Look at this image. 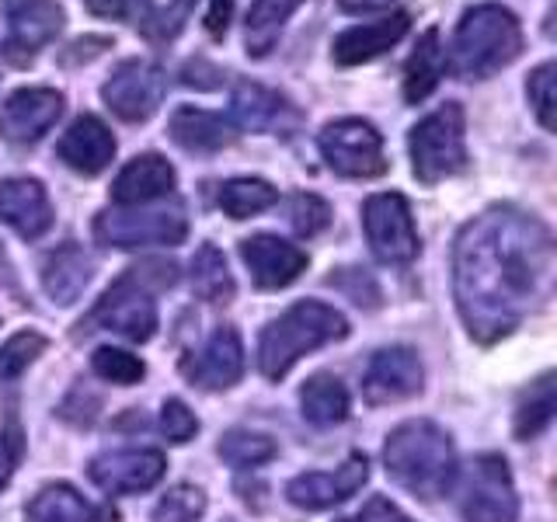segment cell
<instances>
[{
	"mask_svg": "<svg viewBox=\"0 0 557 522\" xmlns=\"http://www.w3.org/2000/svg\"><path fill=\"white\" fill-rule=\"evenodd\" d=\"M554 286V240L536 216L492 206L453 244V293L470 338L492 345L547 303Z\"/></svg>",
	"mask_w": 557,
	"mask_h": 522,
	"instance_id": "6da1fadb",
	"label": "cell"
},
{
	"mask_svg": "<svg viewBox=\"0 0 557 522\" xmlns=\"http://www.w3.org/2000/svg\"><path fill=\"white\" fill-rule=\"evenodd\" d=\"M383 463L387 474L422 501L443 498L457 484V449L453 439L425 418H414L391 432L383 446Z\"/></svg>",
	"mask_w": 557,
	"mask_h": 522,
	"instance_id": "7a4b0ae2",
	"label": "cell"
},
{
	"mask_svg": "<svg viewBox=\"0 0 557 522\" xmlns=\"http://www.w3.org/2000/svg\"><path fill=\"white\" fill-rule=\"evenodd\" d=\"M348 335L345 313L321 300L293 303L283 318H275L258 341V370L265 380H283L307 352L342 341Z\"/></svg>",
	"mask_w": 557,
	"mask_h": 522,
	"instance_id": "3957f363",
	"label": "cell"
},
{
	"mask_svg": "<svg viewBox=\"0 0 557 522\" xmlns=\"http://www.w3.org/2000/svg\"><path fill=\"white\" fill-rule=\"evenodd\" d=\"M522 52V28L516 14L502 4L470 8L457 35H453V57L446 60L460 80H484L509 66Z\"/></svg>",
	"mask_w": 557,
	"mask_h": 522,
	"instance_id": "277c9868",
	"label": "cell"
},
{
	"mask_svg": "<svg viewBox=\"0 0 557 522\" xmlns=\"http://www.w3.org/2000/svg\"><path fill=\"white\" fill-rule=\"evenodd\" d=\"M174 272L178 269L171 261H147L144 269H129L115 286L104 289L98 307L91 310V318L81 327L87 331L101 327V331H115V335L129 341H150L157 335V303L150 300L147 283H153V289H168L178 278Z\"/></svg>",
	"mask_w": 557,
	"mask_h": 522,
	"instance_id": "5b68a950",
	"label": "cell"
},
{
	"mask_svg": "<svg viewBox=\"0 0 557 522\" xmlns=\"http://www.w3.org/2000/svg\"><path fill=\"white\" fill-rule=\"evenodd\" d=\"M411 171L422 185L446 182L467 167V139H463V109L446 101L443 109L425 115L408 136Z\"/></svg>",
	"mask_w": 557,
	"mask_h": 522,
	"instance_id": "8992f818",
	"label": "cell"
},
{
	"mask_svg": "<svg viewBox=\"0 0 557 522\" xmlns=\"http://www.w3.org/2000/svg\"><path fill=\"white\" fill-rule=\"evenodd\" d=\"M95 237L109 248H174L188 237V220L182 206L109 209L95 220Z\"/></svg>",
	"mask_w": 557,
	"mask_h": 522,
	"instance_id": "52a82bcc",
	"label": "cell"
},
{
	"mask_svg": "<svg viewBox=\"0 0 557 522\" xmlns=\"http://www.w3.org/2000/svg\"><path fill=\"white\" fill-rule=\"evenodd\" d=\"M362 231L383 265H408L418 258V226L411 206L397 191H380L362 206Z\"/></svg>",
	"mask_w": 557,
	"mask_h": 522,
	"instance_id": "ba28073f",
	"label": "cell"
},
{
	"mask_svg": "<svg viewBox=\"0 0 557 522\" xmlns=\"http://www.w3.org/2000/svg\"><path fill=\"white\" fill-rule=\"evenodd\" d=\"M318 147L327 167L342 174V178H380V174L387 171L383 136L362 119L327 122L318 136Z\"/></svg>",
	"mask_w": 557,
	"mask_h": 522,
	"instance_id": "9c48e42d",
	"label": "cell"
},
{
	"mask_svg": "<svg viewBox=\"0 0 557 522\" xmlns=\"http://www.w3.org/2000/svg\"><path fill=\"white\" fill-rule=\"evenodd\" d=\"M460 512L467 522H516L519 498L512 470L498 452H484L467 467Z\"/></svg>",
	"mask_w": 557,
	"mask_h": 522,
	"instance_id": "30bf717a",
	"label": "cell"
},
{
	"mask_svg": "<svg viewBox=\"0 0 557 522\" xmlns=\"http://www.w3.org/2000/svg\"><path fill=\"white\" fill-rule=\"evenodd\" d=\"M168 91L164 70L150 60H126L112 70V77L101 84L104 104L122 119V122H147L157 109H161Z\"/></svg>",
	"mask_w": 557,
	"mask_h": 522,
	"instance_id": "8fae6325",
	"label": "cell"
},
{
	"mask_svg": "<svg viewBox=\"0 0 557 522\" xmlns=\"http://www.w3.org/2000/svg\"><path fill=\"white\" fill-rule=\"evenodd\" d=\"M366 481H370V460L362 452H352L338 470H310V474L293 477L286 484V498L296 509L324 512L352 498Z\"/></svg>",
	"mask_w": 557,
	"mask_h": 522,
	"instance_id": "7c38bea8",
	"label": "cell"
},
{
	"mask_svg": "<svg viewBox=\"0 0 557 522\" xmlns=\"http://www.w3.org/2000/svg\"><path fill=\"white\" fill-rule=\"evenodd\" d=\"M422 380H425V370L418 352H411L405 345L380 348L362 373V397L370 400L373 408L397 405V400H408L422 390Z\"/></svg>",
	"mask_w": 557,
	"mask_h": 522,
	"instance_id": "4fadbf2b",
	"label": "cell"
},
{
	"mask_svg": "<svg viewBox=\"0 0 557 522\" xmlns=\"http://www.w3.org/2000/svg\"><path fill=\"white\" fill-rule=\"evenodd\" d=\"M4 8H8L4 57L11 63H28L63 28V8L57 0H4Z\"/></svg>",
	"mask_w": 557,
	"mask_h": 522,
	"instance_id": "5bb4252c",
	"label": "cell"
},
{
	"mask_svg": "<svg viewBox=\"0 0 557 522\" xmlns=\"http://www.w3.org/2000/svg\"><path fill=\"white\" fill-rule=\"evenodd\" d=\"M164 470L168 460L161 449H115L95 457L87 467V477L109 495H136L150 492L164 477Z\"/></svg>",
	"mask_w": 557,
	"mask_h": 522,
	"instance_id": "9a60e30c",
	"label": "cell"
},
{
	"mask_svg": "<svg viewBox=\"0 0 557 522\" xmlns=\"http://www.w3.org/2000/svg\"><path fill=\"white\" fill-rule=\"evenodd\" d=\"M63 115V95L52 87H22L0 104V139L8 144H35Z\"/></svg>",
	"mask_w": 557,
	"mask_h": 522,
	"instance_id": "2e32d148",
	"label": "cell"
},
{
	"mask_svg": "<svg viewBox=\"0 0 557 522\" xmlns=\"http://www.w3.org/2000/svg\"><path fill=\"white\" fill-rule=\"evenodd\" d=\"M182 373L199 390H231L244 376V345L234 327H216L199 352L182 362Z\"/></svg>",
	"mask_w": 557,
	"mask_h": 522,
	"instance_id": "e0dca14e",
	"label": "cell"
},
{
	"mask_svg": "<svg viewBox=\"0 0 557 522\" xmlns=\"http://www.w3.org/2000/svg\"><path fill=\"white\" fill-rule=\"evenodd\" d=\"M240 258L258 289H286L307 269V251L275 234H255L240 240Z\"/></svg>",
	"mask_w": 557,
	"mask_h": 522,
	"instance_id": "ac0fdd59",
	"label": "cell"
},
{
	"mask_svg": "<svg viewBox=\"0 0 557 522\" xmlns=\"http://www.w3.org/2000/svg\"><path fill=\"white\" fill-rule=\"evenodd\" d=\"M57 153L70 171L95 178V174H101L115 161V136L101 119L81 115V119L70 122V129L60 136Z\"/></svg>",
	"mask_w": 557,
	"mask_h": 522,
	"instance_id": "d6986e66",
	"label": "cell"
},
{
	"mask_svg": "<svg viewBox=\"0 0 557 522\" xmlns=\"http://www.w3.org/2000/svg\"><path fill=\"white\" fill-rule=\"evenodd\" d=\"M178 174L164 161L161 153H139L119 171V178L112 182V202L129 209V206H150L157 199H168Z\"/></svg>",
	"mask_w": 557,
	"mask_h": 522,
	"instance_id": "ffe728a7",
	"label": "cell"
},
{
	"mask_svg": "<svg viewBox=\"0 0 557 522\" xmlns=\"http://www.w3.org/2000/svg\"><path fill=\"white\" fill-rule=\"evenodd\" d=\"M0 220H4L17 237L39 240L52 226V206H49L42 182H35V178L0 182Z\"/></svg>",
	"mask_w": 557,
	"mask_h": 522,
	"instance_id": "44dd1931",
	"label": "cell"
},
{
	"mask_svg": "<svg viewBox=\"0 0 557 522\" xmlns=\"http://www.w3.org/2000/svg\"><path fill=\"white\" fill-rule=\"evenodd\" d=\"M411 17L405 11H397L391 17H380V22L370 25H352L345 28L335 42H331V60L338 66H359L376 60L380 52H387L391 46H397L408 35Z\"/></svg>",
	"mask_w": 557,
	"mask_h": 522,
	"instance_id": "7402d4cb",
	"label": "cell"
},
{
	"mask_svg": "<svg viewBox=\"0 0 557 522\" xmlns=\"http://www.w3.org/2000/svg\"><path fill=\"white\" fill-rule=\"evenodd\" d=\"M95 275V258L87 254L77 240L60 244L57 251H49L42 261V289L52 303L70 307L81 300V293L87 289Z\"/></svg>",
	"mask_w": 557,
	"mask_h": 522,
	"instance_id": "603a6c76",
	"label": "cell"
},
{
	"mask_svg": "<svg viewBox=\"0 0 557 522\" xmlns=\"http://www.w3.org/2000/svg\"><path fill=\"white\" fill-rule=\"evenodd\" d=\"M168 133H171L174 144H178L182 150H188V153H216V150L231 147L237 139L231 119H223L216 112L191 109V104H185V109H178L171 115Z\"/></svg>",
	"mask_w": 557,
	"mask_h": 522,
	"instance_id": "cb8c5ba5",
	"label": "cell"
},
{
	"mask_svg": "<svg viewBox=\"0 0 557 522\" xmlns=\"http://www.w3.org/2000/svg\"><path fill=\"white\" fill-rule=\"evenodd\" d=\"M234 119L237 126L244 129H255V133H269V129H283L286 119H296L293 104L278 95V91H269V87L261 84H237L234 91Z\"/></svg>",
	"mask_w": 557,
	"mask_h": 522,
	"instance_id": "d4e9b609",
	"label": "cell"
},
{
	"mask_svg": "<svg viewBox=\"0 0 557 522\" xmlns=\"http://www.w3.org/2000/svg\"><path fill=\"white\" fill-rule=\"evenodd\" d=\"M443 70H446V52L440 46V32L429 28L405 63V101L408 104L425 101L435 91V84H440Z\"/></svg>",
	"mask_w": 557,
	"mask_h": 522,
	"instance_id": "484cf974",
	"label": "cell"
},
{
	"mask_svg": "<svg viewBox=\"0 0 557 522\" xmlns=\"http://www.w3.org/2000/svg\"><path fill=\"white\" fill-rule=\"evenodd\" d=\"M300 408H304L307 422L318 425V428L342 425L345 418H348V390H345V383L338 376H331V373L310 376L300 387Z\"/></svg>",
	"mask_w": 557,
	"mask_h": 522,
	"instance_id": "4316f807",
	"label": "cell"
},
{
	"mask_svg": "<svg viewBox=\"0 0 557 522\" xmlns=\"http://www.w3.org/2000/svg\"><path fill=\"white\" fill-rule=\"evenodd\" d=\"M300 4H307V0H255L248 11V22H244V46H248V57H269L278 32H283L289 14Z\"/></svg>",
	"mask_w": 557,
	"mask_h": 522,
	"instance_id": "83f0119b",
	"label": "cell"
},
{
	"mask_svg": "<svg viewBox=\"0 0 557 522\" xmlns=\"http://www.w3.org/2000/svg\"><path fill=\"white\" fill-rule=\"evenodd\" d=\"M28 522H95V509L70 484H49L28 501Z\"/></svg>",
	"mask_w": 557,
	"mask_h": 522,
	"instance_id": "f1b7e54d",
	"label": "cell"
},
{
	"mask_svg": "<svg viewBox=\"0 0 557 522\" xmlns=\"http://www.w3.org/2000/svg\"><path fill=\"white\" fill-rule=\"evenodd\" d=\"M191 293L206 303H231L234 300V275L226 272V258L213 248L202 244L191 258Z\"/></svg>",
	"mask_w": 557,
	"mask_h": 522,
	"instance_id": "f546056e",
	"label": "cell"
},
{
	"mask_svg": "<svg viewBox=\"0 0 557 522\" xmlns=\"http://www.w3.org/2000/svg\"><path fill=\"white\" fill-rule=\"evenodd\" d=\"M216 202L231 220H248V216L265 213L269 206L278 202V188L261 178H231L220 185Z\"/></svg>",
	"mask_w": 557,
	"mask_h": 522,
	"instance_id": "4dcf8cb0",
	"label": "cell"
},
{
	"mask_svg": "<svg viewBox=\"0 0 557 522\" xmlns=\"http://www.w3.org/2000/svg\"><path fill=\"white\" fill-rule=\"evenodd\" d=\"M554 373H544L533 387L522 394L519 408H516V439H536L554 422Z\"/></svg>",
	"mask_w": 557,
	"mask_h": 522,
	"instance_id": "1f68e13d",
	"label": "cell"
},
{
	"mask_svg": "<svg viewBox=\"0 0 557 522\" xmlns=\"http://www.w3.org/2000/svg\"><path fill=\"white\" fill-rule=\"evenodd\" d=\"M216 452L223 457V463H231V467H261L275 457L278 446L272 435H261L251 428H231L220 439Z\"/></svg>",
	"mask_w": 557,
	"mask_h": 522,
	"instance_id": "d6a6232c",
	"label": "cell"
},
{
	"mask_svg": "<svg viewBox=\"0 0 557 522\" xmlns=\"http://www.w3.org/2000/svg\"><path fill=\"white\" fill-rule=\"evenodd\" d=\"M42 352H46V338L39 331H17V335H11L0 345V383L17 380Z\"/></svg>",
	"mask_w": 557,
	"mask_h": 522,
	"instance_id": "836d02e7",
	"label": "cell"
},
{
	"mask_svg": "<svg viewBox=\"0 0 557 522\" xmlns=\"http://www.w3.org/2000/svg\"><path fill=\"white\" fill-rule=\"evenodd\" d=\"M91 370H95V376L119 383V387H133V383H139L147 376L144 359L126 352V348H112V345L98 348V352L91 356Z\"/></svg>",
	"mask_w": 557,
	"mask_h": 522,
	"instance_id": "e575fe53",
	"label": "cell"
},
{
	"mask_svg": "<svg viewBox=\"0 0 557 522\" xmlns=\"http://www.w3.org/2000/svg\"><path fill=\"white\" fill-rule=\"evenodd\" d=\"M202 515H206V495L196 484H174L153 509V522H199Z\"/></svg>",
	"mask_w": 557,
	"mask_h": 522,
	"instance_id": "d590c367",
	"label": "cell"
},
{
	"mask_svg": "<svg viewBox=\"0 0 557 522\" xmlns=\"http://www.w3.org/2000/svg\"><path fill=\"white\" fill-rule=\"evenodd\" d=\"M289 223H293V231L300 237H313L331 223V209H327L324 199L310 196V191H300V196H296L293 206H289Z\"/></svg>",
	"mask_w": 557,
	"mask_h": 522,
	"instance_id": "8d00e7d4",
	"label": "cell"
},
{
	"mask_svg": "<svg viewBox=\"0 0 557 522\" xmlns=\"http://www.w3.org/2000/svg\"><path fill=\"white\" fill-rule=\"evenodd\" d=\"M527 95H530V104L540 119V126L554 129V63H544L533 70L527 80Z\"/></svg>",
	"mask_w": 557,
	"mask_h": 522,
	"instance_id": "74e56055",
	"label": "cell"
},
{
	"mask_svg": "<svg viewBox=\"0 0 557 522\" xmlns=\"http://www.w3.org/2000/svg\"><path fill=\"white\" fill-rule=\"evenodd\" d=\"M161 432L168 435L171 443H188L191 435L199 432V418L191 414V408L185 405V400L171 397V400H164V408H161Z\"/></svg>",
	"mask_w": 557,
	"mask_h": 522,
	"instance_id": "f35d334b",
	"label": "cell"
},
{
	"mask_svg": "<svg viewBox=\"0 0 557 522\" xmlns=\"http://www.w3.org/2000/svg\"><path fill=\"white\" fill-rule=\"evenodd\" d=\"M87 11L98 17H115V22H129V25H150V0H84Z\"/></svg>",
	"mask_w": 557,
	"mask_h": 522,
	"instance_id": "ab89813d",
	"label": "cell"
},
{
	"mask_svg": "<svg viewBox=\"0 0 557 522\" xmlns=\"http://www.w3.org/2000/svg\"><path fill=\"white\" fill-rule=\"evenodd\" d=\"M22 452H25L22 428L11 422L4 432H0V492H4V487L11 484L14 467H17V460H22Z\"/></svg>",
	"mask_w": 557,
	"mask_h": 522,
	"instance_id": "60d3db41",
	"label": "cell"
},
{
	"mask_svg": "<svg viewBox=\"0 0 557 522\" xmlns=\"http://www.w3.org/2000/svg\"><path fill=\"white\" fill-rule=\"evenodd\" d=\"M338 522H411L405 512L397 509L394 501L387 498H373V501H366V509L356 515V519H338Z\"/></svg>",
	"mask_w": 557,
	"mask_h": 522,
	"instance_id": "b9f144b4",
	"label": "cell"
},
{
	"mask_svg": "<svg viewBox=\"0 0 557 522\" xmlns=\"http://www.w3.org/2000/svg\"><path fill=\"white\" fill-rule=\"evenodd\" d=\"M231 11H234V0H213L209 4V14H206V28H209V35H220L226 32V25H231Z\"/></svg>",
	"mask_w": 557,
	"mask_h": 522,
	"instance_id": "7bdbcfd3",
	"label": "cell"
},
{
	"mask_svg": "<svg viewBox=\"0 0 557 522\" xmlns=\"http://www.w3.org/2000/svg\"><path fill=\"white\" fill-rule=\"evenodd\" d=\"M394 0H338V8L348 11V14H362V11H383L391 8Z\"/></svg>",
	"mask_w": 557,
	"mask_h": 522,
	"instance_id": "ee69618b",
	"label": "cell"
},
{
	"mask_svg": "<svg viewBox=\"0 0 557 522\" xmlns=\"http://www.w3.org/2000/svg\"><path fill=\"white\" fill-rule=\"evenodd\" d=\"M98 519H101V522H119V512H115V509H109V505H104Z\"/></svg>",
	"mask_w": 557,
	"mask_h": 522,
	"instance_id": "f6af8a7d",
	"label": "cell"
}]
</instances>
